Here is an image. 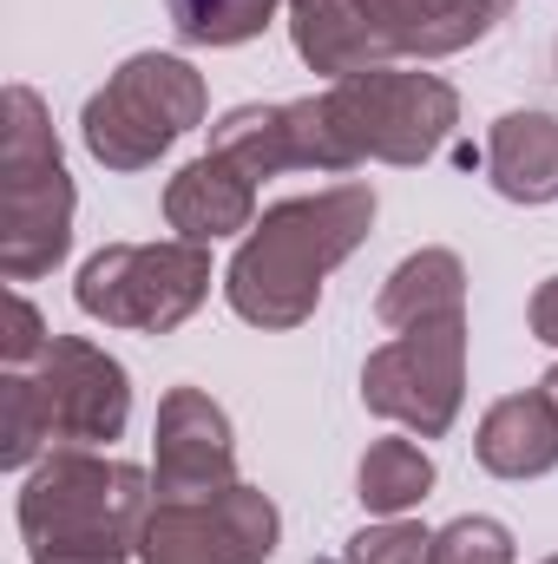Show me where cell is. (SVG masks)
<instances>
[{
  "mask_svg": "<svg viewBox=\"0 0 558 564\" xmlns=\"http://www.w3.org/2000/svg\"><path fill=\"white\" fill-rule=\"evenodd\" d=\"M375 230V191L368 184H329L315 197H289L264 210L230 270L224 295L250 328H302L322 302V282L335 263H348Z\"/></svg>",
  "mask_w": 558,
  "mask_h": 564,
  "instance_id": "cell-1",
  "label": "cell"
},
{
  "mask_svg": "<svg viewBox=\"0 0 558 564\" xmlns=\"http://www.w3.org/2000/svg\"><path fill=\"white\" fill-rule=\"evenodd\" d=\"M73 250V177L46 99L7 86L0 99V276L33 282Z\"/></svg>",
  "mask_w": 558,
  "mask_h": 564,
  "instance_id": "cell-2",
  "label": "cell"
},
{
  "mask_svg": "<svg viewBox=\"0 0 558 564\" xmlns=\"http://www.w3.org/2000/svg\"><path fill=\"white\" fill-rule=\"evenodd\" d=\"M158 506V486L126 459H99L93 446L46 453L20 486V539L26 552L53 545H132Z\"/></svg>",
  "mask_w": 558,
  "mask_h": 564,
  "instance_id": "cell-3",
  "label": "cell"
},
{
  "mask_svg": "<svg viewBox=\"0 0 558 564\" xmlns=\"http://www.w3.org/2000/svg\"><path fill=\"white\" fill-rule=\"evenodd\" d=\"M211 112V93L191 59L178 53H132L79 112L86 151L106 171H144L158 164L184 132H197Z\"/></svg>",
  "mask_w": 558,
  "mask_h": 564,
  "instance_id": "cell-4",
  "label": "cell"
},
{
  "mask_svg": "<svg viewBox=\"0 0 558 564\" xmlns=\"http://www.w3.org/2000/svg\"><path fill=\"white\" fill-rule=\"evenodd\" d=\"M322 112H329L342 151H348V164H362V158L427 164L447 144V132L460 126V93L440 73L375 66V73H355V79H335L322 93Z\"/></svg>",
  "mask_w": 558,
  "mask_h": 564,
  "instance_id": "cell-5",
  "label": "cell"
},
{
  "mask_svg": "<svg viewBox=\"0 0 558 564\" xmlns=\"http://www.w3.org/2000/svg\"><path fill=\"white\" fill-rule=\"evenodd\" d=\"M211 295V250L204 243H106L99 257L79 263L73 302L106 322V328H132V335H171L178 322L197 315V302Z\"/></svg>",
  "mask_w": 558,
  "mask_h": 564,
  "instance_id": "cell-6",
  "label": "cell"
},
{
  "mask_svg": "<svg viewBox=\"0 0 558 564\" xmlns=\"http://www.w3.org/2000/svg\"><path fill=\"white\" fill-rule=\"evenodd\" d=\"M460 401H466V315L401 328L362 368V408L401 421L415 440H440L460 421Z\"/></svg>",
  "mask_w": 558,
  "mask_h": 564,
  "instance_id": "cell-7",
  "label": "cell"
},
{
  "mask_svg": "<svg viewBox=\"0 0 558 564\" xmlns=\"http://www.w3.org/2000/svg\"><path fill=\"white\" fill-rule=\"evenodd\" d=\"M277 539L270 492L237 479L204 499H158L139 532V564H270Z\"/></svg>",
  "mask_w": 558,
  "mask_h": 564,
  "instance_id": "cell-8",
  "label": "cell"
},
{
  "mask_svg": "<svg viewBox=\"0 0 558 564\" xmlns=\"http://www.w3.org/2000/svg\"><path fill=\"white\" fill-rule=\"evenodd\" d=\"M33 388H40L53 440H66V446H106L132 421L126 368L79 335H53V348L33 361Z\"/></svg>",
  "mask_w": 558,
  "mask_h": 564,
  "instance_id": "cell-9",
  "label": "cell"
},
{
  "mask_svg": "<svg viewBox=\"0 0 558 564\" xmlns=\"http://www.w3.org/2000/svg\"><path fill=\"white\" fill-rule=\"evenodd\" d=\"M158 499H204L237 486V440H230V414L204 394V388H171L158 401Z\"/></svg>",
  "mask_w": 558,
  "mask_h": 564,
  "instance_id": "cell-10",
  "label": "cell"
},
{
  "mask_svg": "<svg viewBox=\"0 0 558 564\" xmlns=\"http://www.w3.org/2000/svg\"><path fill=\"white\" fill-rule=\"evenodd\" d=\"M362 13L395 46V59H447L480 46L513 13V0H362Z\"/></svg>",
  "mask_w": 558,
  "mask_h": 564,
  "instance_id": "cell-11",
  "label": "cell"
},
{
  "mask_svg": "<svg viewBox=\"0 0 558 564\" xmlns=\"http://www.w3.org/2000/svg\"><path fill=\"white\" fill-rule=\"evenodd\" d=\"M164 224L184 243H217L257 224V177H244L230 158L204 151L164 184Z\"/></svg>",
  "mask_w": 558,
  "mask_h": 564,
  "instance_id": "cell-12",
  "label": "cell"
},
{
  "mask_svg": "<svg viewBox=\"0 0 558 564\" xmlns=\"http://www.w3.org/2000/svg\"><path fill=\"white\" fill-rule=\"evenodd\" d=\"M289 40L329 79H355V73H375L395 59V46L375 33L362 0H289Z\"/></svg>",
  "mask_w": 558,
  "mask_h": 564,
  "instance_id": "cell-13",
  "label": "cell"
},
{
  "mask_svg": "<svg viewBox=\"0 0 558 564\" xmlns=\"http://www.w3.org/2000/svg\"><path fill=\"white\" fill-rule=\"evenodd\" d=\"M473 453L493 479H539L558 466V408L546 388L506 394L486 408V421L473 433Z\"/></svg>",
  "mask_w": 558,
  "mask_h": 564,
  "instance_id": "cell-14",
  "label": "cell"
},
{
  "mask_svg": "<svg viewBox=\"0 0 558 564\" xmlns=\"http://www.w3.org/2000/svg\"><path fill=\"white\" fill-rule=\"evenodd\" d=\"M486 177L506 204H552L558 197V119L552 112H506L486 132Z\"/></svg>",
  "mask_w": 558,
  "mask_h": 564,
  "instance_id": "cell-15",
  "label": "cell"
},
{
  "mask_svg": "<svg viewBox=\"0 0 558 564\" xmlns=\"http://www.w3.org/2000/svg\"><path fill=\"white\" fill-rule=\"evenodd\" d=\"M375 315L388 328H427V322L466 315V263L453 250H415L408 263H395V276L382 282Z\"/></svg>",
  "mask_w": 558,
  "mask_h": 564,
  "instance_id": "cell-16",
  "label": "cell"
},
{
  "mask_svg": "<svg viewBox=\"0 0 558 564\" xmlns=\"http://www.w3.org/2000/svg\"><path fill=\"white\" fill-rule=\"evenodd\" d=\"M427 492H433V459L415 440H375L355 466V499L375 519H408Z\"/></svg>",
  "mask_w": 558,
  "mask_h": 564,
  "instance_id": "cell-17",
  "label": "cell"
},
{
  "mask_svg": "<svg viewBox=\"0 0 558 564\" xmlns=\"http://www.w3.org/2000/svg\"><path fill=\"white\" fill-rule=\"evenodd\" d=\"M211 151L230 158L244 177H277L296 171V126L289 106H237L211 126Z\"/></svg>",
  "mask_w": 558,
  "mask_h": 564,
  "instance_id": "cell-18",
  "label": "cell"
},
{
  "mask_svg": "<svg viewBox=\"0 0 558 564\" xmlns=\"http://www.w3.org/2000/svg\"><path fill=\"white\" fill-rule=\"evenodd\" d=\"M277 20V0H171V26L191 46H244Z\"/></svg>",
  "mask_w": 558,
  "mask_h": 564,
  "instance_id": "cell-19",
  "label": "cell"
},
{
  "mask_svg": "<svg viewBox=\"0 0 558 564\" xmlns=\"http://www.w3.org/2000/svg\"><path fill=\"white\" fill-rule=\"evenodd\" d=\"M53 440L46 426V408H40V388L26 368H7L0 375V466L7 473H26L40 466V446Z\"/></svg>",
  "mask_w": 558,
  "mask_h": 564,
  "instance_id": "cell-20",
  "label": "cell"
},
{
  "mask_svg": "<svg viewBox=\"0 0 558 564\" xmlns=\"http://www.w3.org/2000/svg\"><path fill=\"white\" fill-rule=\"evenodd\" d=\"M433 564H513V532L486 512H466L433 532Z\"/></svg>",
  "mask_w": 558,
  "mask_h": 564,
  "instance_id": "cell-21",
  "label": "cell"
},
{
  "mask_svg": "<svg viewBox=\"0 0 558 564\" xmlns=\"http://www.w3.org/2000/svg\"><path fill=\"white\" fill-rule=\"evenodd\" d=\"M348 564H433V532L408 519H382L348 539Z\"/></svg>",
  "mask_w": 558,
  "mask_h": 564,
  "instance_id": "cell-22",
  "label": "cell"
},
{
  "mask_svg": "<svg viewBox=\"0 0 558 564\" xmlns=\"http://www.w3.org/2000/svg\"><path fill=\"white\" fill-rule=\"evenodd\" d=\"M46 348H53V335H46L40 308H33L20 289H13V295H7V335H0V355H7V368H33Z\"/></svg>",
  "mask_w": 558,
  "mask_h": 564,
  "instance_id": "cell-23",
  "label": "cell"
},
{
  "mask_svg": "<svg viewBox=\"0 0 558 564\" xmlns=\"http://www.w3.org/2000/svg\"><path fill=\"white\" fill-rule=\"evenodd\" d=\"M132 545H53V552H26V564H132Z\"/></svg>",
  "mask_w": 558,
  "mask_h": 564,
  "instance_id": "cell-24",
  "label": "cell"
},
{
  "mask_svg": "<svg viewBox=\"0 0 558 564\" xmlns=\"http://www.w3.org/2000/svg\"><path fill=\"white\" fill-rule=\"evenodd\" d=\"M526 322H533V335H539L546 348H558V276H546L539 289H533V308H526Z\"/></svg>",
  "mask_w": 558,
  "mask_h": 564,
  "instance_id": "cell-25",
  "label": "cell"
},
{
  "mask_svg": "<svg viewBox=\"0 0 558 564\" xmlns=\"http://www.w3.org/2000/svg\"><path fill=\"white\" fill-rule=\"evenodd\" d=\"M539 388H546V394H552V408H558V368H552V375H546V381H539Z\"/></svg>",
  "mask_w": 558,
  "mask_h": 564,
  "instance_id": "cell-26",
  "label": "cell"
},
{
  "mask_svg": "<svg viewBox=\"0 0 558 564\" xmlns=\"http://www.w3.org/2000/svg\"><path fill=\"white\" fill-rule=\"evenodd\" d=\"M552 66H558V40H552Z\"/></svg>",
  "mask_w": 558,
  "mask_h": 564,
  "instance_id": "cell-27",
  "label": "cell"
},
{
  "mask_svg": "<svg viewBox=\"0 0 558 564\" xmlns=\"http://www.w3.org/2000/svg\"><path fill=\"white\" fill-rule=\"evenodd\" d=\"M546 564H558V558H546Z\"/></svg>",
  "mask_w": 558,
  "mask_h": 564,
  "instance_id": "cell-28",
  "label": "cell"
}]
</instances>
